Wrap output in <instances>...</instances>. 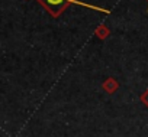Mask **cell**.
Returning a JSON list of instances; mask_svg holds the SVG:
<instances>
[{"mask_svg": "<svg viewBox=\"0 0 148 137\" xmlns=\"http://www.w3.org/2000/svg\"><path fill=\"white\" fill-rule=\"evenodd\" d=\"M41 2H42L54 15H57V13H60V12L62 10V7L65 6V3L68 2V0H41Z\"/></svg>", "mask_w": 148, "mask_h": 137, "instance_id": "1", "label": "cell"}]
</instances>
